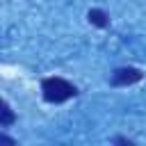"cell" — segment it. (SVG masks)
<instances>
[{
    "label": "cell",
    "mask_w": 146,
    "mask_h": 146,
    "mask_svg": "<svg viewBox=\"0 0 146 146\" xmlns=\"http://www.w3.org/2000/svg\"><path fill=\"white\" fill-rule=\"evenodd\" d=\"M41 96L50 105H62V103H66V100L78 96V87L73 82H68L66 78L50 75V78L41 80Z\"/></svg>",
    "instance_id": "1"
},
{
    "label": "cell",
    "mask_w": 146,
    "mask_h": 146,
    "mask_svg": "<svg viewBox=\"0 0 146 146\" xmlns=\"http://www.w3.org/2000/svg\"><path fill=\"white\" fill-rule=\"evenodd\" d=\"M144 80V73L135 66H119L114 68L112 78H110V84L112 87H130V84H137Z\"/></svg>",
    "instance_id": "2"
},
{
    "label": "cell",
    "mask_w": 146,
    "mask_h": 146,
    "mask_svg": "<svg viewBox=\"0 0 146 146\" xmlns=\"http://www.w3.org/2000/svg\"><path fill=\"white\" fill-rule=\"evenodd\" d=\"M87 21H89L94 27H100V30H105V27L110 25V16H107L103 9H98V7H94V9L87 11Z\"/></svg>",
    "instance_id": "3"
},
{
    "label": "cell",
    "mask_w": 146,
    "mask_h": 146,
    "mask_svg": "<svg viewBox=\"0 0 146 146\" xmlns=\"http://www.w3.org/2000/svg\"><path fill=\"white\" fill-rule=\"evenodd\" d=\"M16 123V112L11 110V105L0 98V128H7V125H14Z\"/></svg>",
    "instance_id": "4"
},
{
    "label": "cell",
    "mask_w": 146,
    "mask_h": 146,
    "mask_svg": "<svg viewBox=\"0 0 146 146\" xmlns=\"http://www.w3.org/2000/svg\"><path fill=\"white\" fill-rule=\"evenodd\" d=\"M112 144H123V146H135V141H132V139H128V137H112Z\"/></svg>",
    "instance_id": "5"
},
{
    "label": "cell",
    "mask_w": 146,
    "mask_h": 146,
    "mask_svg": "<svg viewBox=\"0 0 146 146\" xmlns=\"http://www.w3.org/2000/svg\"><path fill=\"white\" fill-rule=\"evenodd\" d=\"M0 144H9V146H14V144H16V139H14V137H9V135H5V132H0Z\"/></svg>",
    "instance_id": "6"
}]
</instances>
